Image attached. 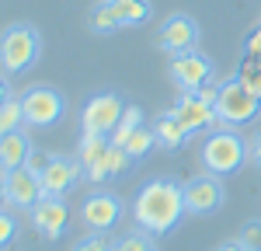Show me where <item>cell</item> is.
I'll use <instances>...</instances> for the list:
<instances>
[{
    "instance_id": "cell-1",
    "label": "cell",
    "mask_w": 261,
    "mask_h": 251,
    "mask_svg": "<svg viewBox=\"0 0 261 251\" xmlns=\"http://www.w3.org/2000/svg\"><path fill=\"white\" fill-rule=\"evenodd\" d=\"M185 182L164 174V178H153L136 192L133 199V220L140 230H150L153 237H164L185 220Z\"/></svg>"
},
{
    "instance_id": "cell-2",
    "label": "cell",
    "mask_w": 261,
    "mask_h": 251,
    "mask_svg": "<svg viewBox=\"0 0 261 251\" xmlns=\"http://www.w3.org/2000/svg\"><path fill=\"white\" fill-rule=\"evenodd\" d=\"M247 161V143L237 129L230 126H220L213 133H205L202 140V167L216 178H226V174H237Z\"/></svg>"
},
{
    "instance_id": "cell-3",
    "label": "cell",
    "mask_w": 261,
    "mask_h": 251,
    "mask_svg": "<svg viewBox=\"0 0 261 251\" xmlns=\"http://www.w3.org/2000/svg\"><path fill=\"white\" fill-rule=\"evenodd\" d=\"M42 56V35L35 24L28 21H11L4 28V39H0V63H4V77H14L32 70Z\"/></svg>"
},
{
    "instance_id": "cell-4",
    "label": "cell",
    "mask_w": 261,
    "mask_h": 251,
    "mask_svg": "<svg viewBox=\"0 0 261 251\" xmlns=\"http://www.w3.org/2000/svg\"><path fill=\"white\" fill-rule=\"evenodd\" d=\"M216 115H220V126H247L261 115V94H254L247 84L233 73L220 81V98H216Z\"/></svg>"
},
{
    "instance_id": "cell-5",
    "label": "cell",
    "mask_w": 261,
    "mask_h": 251,
    "mask_svg": "<svg viewBox=\"0 0 261 251\" xmlns=\"http://www.w3.org/2000/svg\"><path fill=\"white\" fill-rule=\"evenodd\" d=\"M21 105H24V126L32 129H49L56 126L66 115V98L63 91L49 87V84H35L21 94Z\"/></svg>"
},
{
    "instance_id": "cell-6",
    "label": "cell",
    "mask_w": 261,
    "mask_h": 251,
    "mask_svg": "<svg viewBox=\"0 0 261 251\" xmlns=\"http://www.w3.org/2000/svg\"><path fill=\"white\" fill-rule=\"evenodd\" d=\"M202 39V28L192 14H171L164 18V24L157 28V49H164L167 56H185L195 53Z\"/></svg>"
},
{
    "instance_id": "cell-7",
    "label": "cell",
    "mask_w": 261,
    "mask_h": 251,
    "mask_svg": "<svg viewBox=\"0 0 261 251\" xmlns=\"http://www.w3.org/2000/svg\"><path fill=\"white\" fill-rule=\"evenodd\" d=\"M125 102H122L115 91H101L94 98H87L81 112V133H101V136H112V129L119 126Z\"/></svg>"
},
{
    "instance_id": "cell-8",
    "label": "cell",
    "mask_w": 261,
    "mask_h": 251,
    "mask_svg": "<svg viewBox=\"0 0 261 251\" xmlns=\"http://www.w3.org/2000/svg\"><path fill=\"white\" fill-rule=\"evenodd\" d=\"M213 60L205 56V53H185V56H171V81L178 87L181 94H195L202 91L205 84L213 81Z\"/></svg>"
},
{
    "instance_id": "cell-9",
    "label": "cell",
    "mask_w": 261,
    "mask_h": 251,
    "mask_svg": "<svg viewBox=\"0 0 261 251\" xmlns=\"http://www.w3.org/2000/svg\"><path fill=\"white\" fill-rule=\"evenodd\" d=\"M28 223L32 230L45 237V241H60L63 234L70 230V206L63 199H53V195H42L35 206L28 209Z\"/></svg>"
},
{
    "instance_id": "cell-10",
    "label": "cell",
    "mask_w": 261,
    "mask_h": 251,
    "mask_svg": "<svg viewBox=\"0 0 261 251\" xmlns=\"http://www.w3.org/2000/svg\"><path fill=\"white\" fill-rule=\"evenodd\" d=\"M226 203V188L216 174H195L192 182H185V206L192 216H213Z\"/></svg>"
},
{
    "instance_id": "cell-11",
    "label": "cell",
    "mask_w": 261,
    "mask_h": 251,
    "mask_svg": "<svg viewBox=\"0 0 261 251\" xmlns=\"http://www.w3.org/2000/svg\"><path fill=\"white\" fill-rule=\"evenodd\" d=\"M122 220V199L119 195H112V192H91L87 199H84L81 206V223L91 234H108V230L115 227Z\"/></svg>"
},
{
    "instance_id": "cell-12",
    "label": "cell",
    "mask_w": 261,
    "mask_h": 251,
    "mask_svg": "<svg viewBox=\"0 0 261 251\" xmlns=\"http://www.w3.org/2000/svg\"><path fill=\"white\" fill-rule=\"evenodd\" d=\"M0 192H4V206L14 209H32L42 195V178L28 167H18V171H4V182H0Z\"/></svg>"
},
{
    "instance_id": "cell-13",
    "label": "cell",
    "mask_w": 261,
    "mask_h": 251,
    "mask_svg": "<svg viewBox=\"0 0 261 251\" xmlns=\"http://www.w3.org/2000/svg\"><path fill=\"white\" fill-rule=\"evenodd\" d=\"M171 112L178 115V122L195 136V133H213L220 129V115H216V105L202 102L199 94H181L178 102L171 105Z\"/></svg>"
},
{
    "instance_id": "cell-14",
    "label": "cell",
    "mask_w": 261,
    "mask_h": 251,
    "mask_svg": "<svg viewBox=\"0 0 261 251\" xmlns=\"http://www.w3.org/2000/svg\"><path fill=\"white\" fill-rule=\"evenodd\" d=\"M108 150H112V140L101 136V133H81V146H77V161L84 167V178L87 182H108Z\"/></svg>"
},
{
    "instance_id": "cell-15",
    "label": "cell",
    "mask_w": 261,
    "mask_h": 251,
    "mask_svg": "<svg viewBox=\"0 0 261 251\" xmlns=\"http://www.w3.org/2000/svg\"><path fill=\"white\" fill-rule=\"evenodd\" d=\"M81 178H84V167L77 157H53L49 167L42 171V192L53 195V199H66Z\"/></svg>"
},
{
    "instance_id": "cell-16",
    "label": "cell",
    "mask_w": 261,
    "mask_h": 251,
    "mask_svg": "<svg viewBox=\"0 0 261 251\" xmlns=\"http://www.w3.org/2000/svg\"><path fill=\"white\" fill-rule=\"evenodd\" d=\"M32 154H35V146H32V136L18 129V133H4V140H0V167L4 171H18L32 161Z\"/></svg>"
},
{
    "instance_id": "cell-17",
    "label": "cell",
    "mask_w": 261,
    "mask_h": 251,
    "mask_svg": "<svg viewBox=\"0 0 261 251\" xmlns=\"http://www.w3.org/2000/svg\"><path fill=\"white\" fill-rule=\"evenodd\" d=\"M153 133H157V143H161L164 150H181V146L192 140V133L178 122V115H174L171 108L153 119Z\"/></svg>"
},
{
    "instance_id": "cell-18",
    "label": "cell",
    "mask_w": 261,
    "mask_h": 251,
    "mask_svg": "<svg viewBox=\"0 0 261 251\" xmlns=\"http://www.w3.org/2000/svg\"><path fill=\"white\" fill-rule=\"evenodd\" d=\"M108 7H112L115 21H119V28H140L153 14L150 0H108Z\"/></svg>"
},
{
    "instance_id": "cell-19",
    "label": "cell",
    "mask_w": 261,
    "mask_h": 251,
    "mask_svg": "<svg viewBox=\"0 0 261 251\" xmlns=\"http://www.w3.org/2000/svg\"><path fill=\"white\" fill-rule=\"evenodd\" d=\"M0 91H4V102H0V133H18L21 126H24V105H21V98H14L7 77H4Z\"/></svg>"
},
{
    "instance_id": "cell-20",
    "label": "cell",
    "mask_w": 261,
    "mask_h": 251,
    "mask_svg": "<svg viewBox=\"0 0 261 251\" xmlns=\"http://www.w3.org/2000/svg\"><path fill=\"white\" fill-rule=\"evenodd\" d=\"M143 126V112H140V105H125V112H122V119H119V126L112 129V146H125L129 143V136L136 133Z\"/></svg>"
},
{
    "instance_id": "cell-21",
    "label": "cell",
    "mask_w": 261,
    "mask_h": 251,
    "mask_svg": "<svg viewBox=\"0 0 261 251\" xmlns=\"http://www.w3.org/2000/svg\"><path fill=\"white\" fill-rule=\"evenodd\" d=\"M87 28H91L94 35H112V32H119V21H115V14H112L108 0H98V4L91 7V14H87Z\"/></svg>"
},
{
    "instance_id": "cell-22",
    "label": "cell",
    "mask_w": 261,
    "mask_h": 251,
    "mask_svg": "<svg viewBox=\"0 0 261 251\" xmlns=\"http://www.w3.org/2000/svg\"><path fill=\"white\" fill-rule=\"evenodd\" d=\"M153 146H161V143H157V133H153V126H140V129L129 136L125 150H129V157L140 164V161L146 157V154H150V150H153Z\"/></svg>"
},
{
    "instance_id": "cell-23",
    "label": "cell",
    "mask_w": 261,
    "mask_h": 251,
    "mask_svg": "<svg viewBox=\"0 0 261 251\" xmlns=\"http://www.w3.org/2000/svg\"><path fill=\"white\" fill-rule=\"evenodd\" d=\"M237 77H241L254 94H261V53H241L237 63Z\"/></svg>"
},
{
    "instance_id": "cell-24",
    "label": "cell",
    "mask_w": 261,
    "mask_h": 251,
    "mask_svg": "<svg viewBox=\"0 0 261 251\" xmlns=\"http://www.w3.org/2000/svg\"><path fill=\"white\" fill-rule=\"evenodd\" d=\"M115 251H161V248H157V241H153L150 230L133 227L129 234H122L119 241H115Z\"/></svg>"
},
{
    "instance_id": "cell-25",
    "label": "cell",
    "mask_w": 261,
    "mask_h": 251,
    "mask_svg": "<svg viewBox=\"0 0 261 251\" xmlns=\"http://www.w3.org/2000/svg\"><path fill=\"white\" fill-rule=\"evenodd\" d=\"M70 251H115V241H108L105 234H87V237H81Z\"/></svg>"
},
{
    "instance_id": "cell-26",
    "label": "cell",
    "mask_w": 261,
    "mask_h": 251,
    "mask_svg": "<svg viewBox=\"0 0 261 251\" xmlns=\"http://www.w3.org/2000/svg\"><path fill=\"white\" fill-rule=\"evenodd\" d=\"M241 244L247 251H261V220H247L241 227Z\"/></svg>"
},
{
    "instance_id": "cell-27",
    "label": "cell",
    "mask_w": 261,
    "mask_h": 251,
    "mask_svg": "<svg viewBox=\"0 0 261 251\" xmlns=\"http://www.w3.org/2000/svg\"><path fill=\"white\" fill-rule=\"evenodd\" d=\"M14 234H18V220H14L11 206H7V209H0V244L7 248V244L14 241Z\"/></svg>"
},
{
    "instance_id": "cell-28",
    "label": "cell",
    "mask_w": 261,
    "mask_h": 251,
    "mask_svg": "<svg viewBox=\"0 0 261 251\" xmlns=\"http://www.w3.org/2000/svg\"><path fill=\"white\" fill-rule=\"evenodd\" d=\"M247 161H251V164L261 171V129L251 136V143H247Z\"/></svg>"
},
{
    "instance_id": "cell-29",
    "label": "cell",
    "mask_w": 261,
    "mask_h": 251,
    "mask_svg": "<svg viewBox=\"0 0 261 251\" xmlns=\"http://www.w3.org/2000/svg\"><path fill=\"white\" fill-rule=\"evenodd\" d=\"M241 53H261V24L254 28V32H247V39H244Z\"/></svg>"
},
{
    "instance_id": "cell-30",
    "label": "cell",
    "mask_w": 261,
    "mask_h": 251,
    "mask_svg": "<svg viewBox=\"0 0 261 251\" xmlns=\"http://www.w3.org/2000/svg\"><path fill=\"white\" fill-rule=\"evenodd\" d=\"M213 251H247V248H244V244H241V237H237V241H223V244H216Z\"/></svg>"
}]
</instances>
